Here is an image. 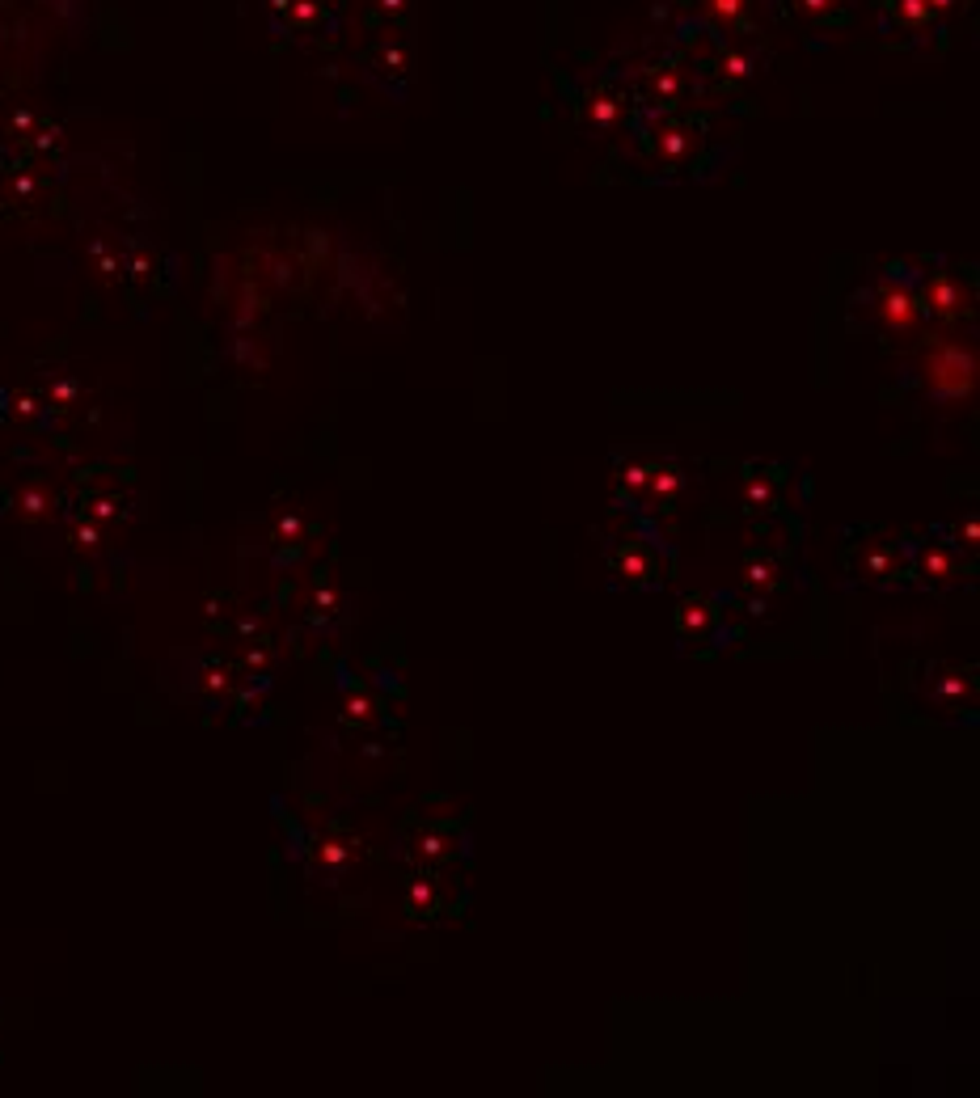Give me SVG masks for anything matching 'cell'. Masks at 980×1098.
<instances>
[{
	"mask_svg": "<svg viewBox=\"0 0 980 1098\" xmlns=\"http://www.w3.org/2000/svg\"><path fill=\"white\" fill-rule=\"evenodd\" d=\"M913 571L921 579H934V583H959V575H964V566H959V554L955 549H947L942 541H917L913 549Z\"/></svg>",
	"mask_w": 980,
	"mask_h": 1098,
	"instance_id": "obj_1",
	"label": "cell"
},
{
	"mask_svg": "<svg viewBox=\"0 0 980 1098\" xmlns=\"http://www.w3.org/2000/svg\"><path fill=\"white\" fill-rule=\"evenodd\" d=\"M858 571L866 579H892L896 575V541H866V562H858Z\"/></svg>",
	"mask_w": 980,
	"mask_h": 1098,
	"instance_id": "obj_2",
	"label": "cell"
}]
</instances>
